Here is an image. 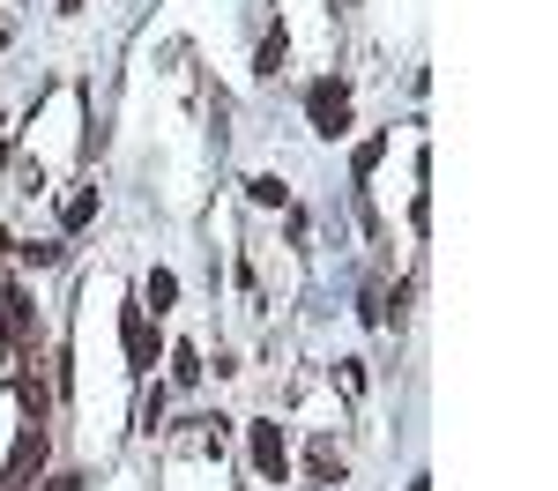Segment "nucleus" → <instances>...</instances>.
Instances as JSON below:
<instances>
[{
  "label": "nucleus",
  "instance_id": "nucleus-5",
  "mask_svg": "<svg viewBox=\"0 0 558 491\" xmlns=\"http://www.w3.org/2000/svg\"><path fill=\"white\" fill-rule=\"evenodd\" d=\"M202 372H209L202 351H194V343H172V388H202Z\"/></svg>",
  "mask_w": 558,
  "mask_h": 491
},
{
  "label": "nucleus",
  "instance_id": "nucleus-10",
  "mask_svg": "<svg viewBox=\"0 0 558 491\" xmlns=\"http://www.w3.org/2000/svg\"><path fill=\"white\" fill-rule=\"evenodd\" d=\"M157 425H165V388H149V395H142V432H157Z\"/></svg>",
  "mask_w": 558,
  "mask_h": 491
},
{
  "label": "nucleus",
  "instance_id": "nucleus-7",
  "mask_svg": "<svg viewBox=\"0 0 558 491\" xmlns=\"http://www.w3.org/2000/svg\"><path fill=\"white\" fill-rule=\"evenodd\" d=\"M89 217H97V186H83V194H68V209H60V223H68V231H83Z\"/></svg>",
  "mask_w": 558,
  "mask_h": 491
},
{
  "label": "nucleus",
  "instance_id": "nucleus-3",
  "mask_svg": "<svg viewBox=\"0 0 558 491\" xmlns=\"http://www.w3.org/2000/svg\"><path fill=\"white\" fill-rule=\"evenodd\" d=\"M254 469H260V477H276V484L291 477V446H283L276 425H254Z\"/></svg>",
  "mask_w": 558,
  "mask_h": 491
},
{
  "label": "nucleus",
  "instance_id": "nucleus-1",
  "mask_svg": "<svg viewBox=\"0 0 558 491\" xmlns=\"http://www.w3.org/2000/svg\"><path fill=\"white\" fill-rule=\"evenodd\" d=\"M305 112H313V134H350V89L336 83V75H320V83L305 89Z\"/></svg>",
  "mask_w": 558,
  "mask_h": 491
},
{
  "label": "nucleus",
  "instance_id": "nucleus-9",
  "mask_svg": "<svg viewBox=\"0 0 558 491\" xmlns=\"http://www.w3.org/2000/svg\"><path fill=\"white\" fill-rule=\"evenodd\" d=\"M246 194H254L260 209H283V201H291V194H283V179H246Z\"/></svg>",
  "mask_w": 558,
  "mask_h": 491
},
{
  "label": "nucleus",
  "instance_id": "nucleus-6",
  "mask_svg": "<svg viewBox=\"0 0 558 491\" xmlns=\"http://www.w3.org/2000/svg\"><path fill=\"white\" fill-rule=\"evenodd\" d=\"M172 298H179V275H172V268H157V275H149V283H142V306L172 312Z\"/></svg>",
  "mask_w": 558,
  "mask_h": 491
},
{
  "label": "nucleus",
  "instance_id": "nucleus-13",
  "mask_svg": "<svg viewBox=\"0 0 558 491\" xmlns=\"http://www.w3.org/2000/svg\"><path fill=\"white\" fill-rule=\"evenodd\" d=\"M0 157H8V120H0Z\"/></svg>",
  "mask_w": 558,
  "mask_h": 491
},
{
  "label": "nucleus",
  "instance_id": "nucleus-8",
  "mask_svg": "<svg viewBox=\"0 0 558 491\" xmlns=\"http://www.w3.org/2000/svg\"><path fill=\"white\" fill-rule=\"evenodd\" d=\"M343 477V454L336 446H313V484H336Z\"/></svg>",
  "mask_w": 558,
  "mask_h": 491
},
{
  "label": "nucleus",
  "instance_id": "nucleus-11",
  "mask_svg": "<svg viewBox=\"0 0 558 491\" xmlns=\"http://www.w3.org/2000/svg\"><path fill=\"white\" fill-rule=\"evenodd\" d=\"M15 254H23V261H38V268H52V261H60V254H68V246H52V238H45V246H38V238H31V246H15Z\"/></svg>",
  "mask_w": 558,
  "mask_h": 491
},
{
  "label": "nucleus",
  "instance_id": "nucleus-2",
  "mask_svg": "<svg viewBox=\"0 0 558 491\" xmlns=\"http://www.w3.org/2000/svg\"><path fill=\"white\" fill-rule=\"evenodd\" d=\"M0 328H8V343H38V312L15 283H0Z\"/></svg>",
  "mask_w": 558,
  "mask_h": 491
},
{
  "label": "nucleus",
  "instance_id": "nucleus-12",
  "mask_svg": "<svg viewBox=\"0 0 558 491\" xmlns=\"http://www.w3.org/2000/svg\"><path fill=\"white\" fill-rule=\"evenodd\" d=\"M75 8H83V0H60V15H75Z\"/></svg>",
  "mask_w": 558,
  "mask_h": 491
},
{
  "label": "nucleus",
  "instance_id": "nucleus-4",
  "mask_svg": "<svg viewBox=\"0 0 558 491\" xmlns=\"http://www.w3.org/2000/svg\"><path fill=\"white\" fill-rule=\"evenodd\" d=\"M120 335H128L134 365H157V335H149V306H120Z\"/></svg>",
  "mask_w": 558,
  "mask_h": 491
}]
</instances>
